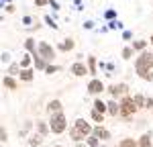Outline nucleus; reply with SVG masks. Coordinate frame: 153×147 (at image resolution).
I'll return each instance as SVG.
<instances>
[{
	"label": "nucleus",
	"instance_id": "nucleus-1",
	"mask_svg": "<svg viewBox=\"0 0 153 147\" xmlns=\"http://www.w3.org/2000/svg\"><path fill=\"white\" fill-rule=\"evenodd\" d=\"M135 70L139 74V78L143 80H153V53L143 51L135 61Z\"/></svg>",
	"mask_w": 153,
	"mask_h": 147
},
{
	"label": "nucleus",
	"instance_id": "nucleus-2",
	"mask_svg": "<svg viewBox=\"0 0 153 147\" xmlns=\"http://www.w3.org/2000/svg\"><path fill=\"white\" fill-rule=\"evenodd\" d=\"M92 127H90V122H86L84 119H78V121L74 122V127H71L70 131V137L78 143V141H82V139H88V135H92Z\"/></svg>",
	"mask_w": 153,
	"mask_h": 147
},
{
	"label": "nucleus",
	"instance_id": "nucleus-3",
	"mask_svg": "<svg viewBox=\"0 0 153 147\" xmlns=\"http://www.w3.org/2000/svg\"><path fill=\"white\" fill-rule=\"evenodd\" d=\"M65 129H68L65 114H63V112H55V114H51V119H49V131L55 133V135H61Z\"/></svg>",
	"mask_w": 153,
	"mask_h": 147
},
{
	"label": "nucleus",
	"instance_id": "nucleus-4",
	"mask_svg": "<svg viewBox=\"0 0 153 147\" xmlns=\"http://www.w3.org/2000/svg\"><path fill=\"white\" fill-rule=\"evenodd\" d=\"M118 104H120V117H131V114H135V110H137L135 98H131V96H125Z\"/></svg>",
	"mask_w": 153,
	"mask_h": 147
},
{
	"label": "nucleus",
	"instance_id": "nucleus-5",
	"mask_svg": "<svg viewBox=\"0 0 153 147\" xmlns=\"http://www.w3.org/2000/svg\"><path fill=\"white\" fill-rule=\"evenodd\" d=\"M37 55H41L45 61H51L53 57H55V49L51 47L49 43H45V41H41L39 45H37Z\"/></svg>",
	"mask_w": 153,
	"mask_h": 147
},
{
	"label": "nucleus",
	"instance_id": "nucleus-6",
	"mask_svg": "<svg viewBox=\"0 0 153 147\" xmlns=\"http://www.w3.org/2000/svg\"><path fill=\"white\" fill-rule=\"evenodd\" d=\"M127 90H129V88H127V84H114V86H110V88H108V92H110V94H112V98H117V96H123V94H127Z\"/></svg>",
	"mask_w": 153,
	"mask_h": 147
},
{
	"label": "nucleus",
	"instance_id": "nucleus-7",
	"mask_svg": "<svg viewBox=\"0 0 153 147\" xmlns=\"http://www.w3.org/2000/svg\"><path fill=\"white\" fill-rule=\"evenodd\" d=\"M88 92H90V94H100V92H104V84H102L100 80H92V82L88 84Z\"/></svg>",
	"mask_w": 153,
	"mask_h": 147
},
{
	"label": "nucleus",
	"instance_id": "nucleus-8",
	"mask_svg": "<svg viewBox=\"0 0 153 147\" xmlns=\"http://www.w3.org/2000/svg\"><path fill=\"white\" fill-rule=\"evenodd\" d=\"M70 72L74 74V76H86V74H88V68L84 65L82 61H78V63H74V65H71Z\"/></svg>",
	"mask_w": 153,
	"mask_h": 147
},
{
	"label": "nucleus",
	"instance_id": "nucleus-9",
	"mask_svg": "<svg viewBox=\"0 0 153 147\" xmlns=\"http://www.w3.org/2000/svg\"><path fill=\"white\" fill-rule=\"evenodd\" d=\"M47 112L49 114H55V112H61V102L59 100H51L47 106Z\"/></svg>",
	"mask_w": 153,
	"mask_h": 147
},
{
	"label": "nucleus",
	"instance_id": "nucleus-10",
	"mask_svg": "<svg viewBox=\"0 0 153 147\" xmlns=\"http://www.w3.org/2000/svg\"><path fill=\"white\" fill-rule=\"evenodd\" d=\"M92 135H96L98 139H108V137H110V133L106 131L104 127H100V125H98V127H96L94 131H92Z\"/></svg>",
	"mask_w": 153,
	"mask_h": 147
},
{
	"label": "nucleus",
	"instance_id": "nucleus-11",
	"mask_svg": "<svg viewBox=\"0 0 153 147\" xmlns=\"http://www.w3.org/2000/svg\"><path fill=\"white\" fill-rule=\"evenodd\" d=\"M108 112H110L112 117L120 114V104H117V100H110V102H108Z\"/></svg>",
	"mask_w": 153,
	"mask_h": 147
},
{
	"label": "nucleus",
	"instance_id": "nucleus-12",
	"mask_svg": "<svg viewBox=\"0 0 153 147\" xmlns=\"http://www.w3.org/2000/svg\"><path fill=\"white\" fill-rule=\"evenodd\" d=\"M2 84L6 86V88H8V90H16V88H19V84H16V82H14V80H12L10 76H6V78H4V80H2Z\"/></svg>",
	"mask_w": 153,
	"mask_h": 147
},
{
	"label": "nucleus",
	"instance_id": "nucleus-13",
	"mask_svg": "<svg viewBox=\"0 0 153 147\" xmlns=\"http://www.w3.org/2000/svg\"><path fill=\"white\" fill-rule=\"evenodd\" d=\"M19 78H21V80H25V82H31V80H33V72L25 68V70H21V74H19Z\"/></svg>",
	"mask_w": 153,
	"mask_h": 147
},
{
	"label": "nucleus",
	"instance_id": "nucleus-14",
	"mask_svg": "<svg viewBox=\"0 0 153 147\" xmlns=\"http://www.w3.org/2000/svg\"><path fill=\"white\" fill-rule=\"evenodd\" d=\"M41 141H43V135H31L29 137V145H33V147L41 145Z\"/></svg>",
	"mask_w": 153,
	"mask_h": 147
},
{
	"label": "nucleus",
	"instance_id": "nucleus-15",
	"mask_svg": "<svg viewBox=\"0 0 153 147\" xmlns=\"http://www.w3.org/2000/svg\"><path fill=\"white\" fill-rule=\"evenodd\" d=\"M59 49H61V51H70V49H74V41H71V39L61 41V43H59Z\"/></svg>",
	"mask_w": 153,
	"mask_h": 147
},
{
	"label": "nucleus",
	"instance_id": "nucleus-16",
	"mask_svg": "<svg viewBox=\"0 0 153 147\" xmlns=\"http://www.w3.org/2000/svg\"><path fill=\"white\" fill-rule=\"evenodd\" d=\"M25 47H27V51H31L33 55H37V47H35V41L33 39H27L25 41Z\"/></svg>",
	"mask_w": 153,
	"mask_h": 147
},
{
	"label": "nucleus",
	"instance_id": "nucleus-17",
	"mask_svg": "<svg viewBox=\"0 0 153 147\" xmlns=\"http://www.w3.org/2000/svg\"><path fill=\"white\" fill-rule=\"evenodd\" d=\"M139 147H151V135H143L139 139Z\"/></svg>",
	"mask_w": 153,
	"mask_h": 147
},
{
	"label": "nucleus",
	"instance_id": "nucleus-18",
	"mask_svg": "<svg viewBox=\"0 0 153 147\" xmlns=\"http://www.w3.org/2000/svg\"><path fill=\"white\" fill-rule=\"evenodd\" d=\"M35 57V68H39V70H45L47 65H45V59L41 57V55H33Z\"/></svg>",
	"mask_w": 153,
	"mask_h": 147
},
{
	"label": "nucleus",
	"instance_id": "nucleus-19",
	"mask_svg": "<svg viewBox=\"0 0 153 147\" xmlns=\"http://www.w3.org/2000/svg\"><path fill=\"white\" fill-rule=\"evenodd\" d=\"M94 108L100 110V112H106V110H108V104H104L102 100H94Z\"/></svg>",
	"mask_w": 153,
	"mask_h": 147
},
{
	"label": "nucleus",
	"instance_id": "nucleus-20",
	"mask_svg": "<svg viewBox=\"0 0 153 147\" xmlns=\"http://www.w3.org/2000/svg\"><path fill=\"white\" fill-rule=\"evenodd\" d=\"M92 119H94V121L96 122H102V121H104V112H100V110H92Z\"/></svg>",
	"mask_w": 153,
	"mask_h": 147
},
{
	"label": "nucleus",
	"instance_id": "nucleus-21",
	"mask_svg": "<svg viewBox=\"0 0 153 147\" xmlns=\"http://www.w3.org/2000/svg\"><path fill=\"white\" fill-rule=\"evenodd\" d=\"M118 147H139V145H137V143H135L133 139H123V141H120V145H118Z\"/></svg>",
	"mask_w": 153,
	"mask_h": 147
},
{
	"label": "nucleus",
	"instance_id": "nucleus-22",
	"mask_svg": "<svg viewBox=\"0 0 153 147\" xmlns=\"http://www.w3.org/2000/svg\"><path fill=\"white\" fill-rule=\"evenodd\" d=\"M133 98H135V104H137V108H143V104L147 102V100H145L141 94H137V96H133Z\"/></svg>",
	"mask_w": 153,
	"mask_h": 147
},
{
	"label": "nucleus",
	"instance_id": "nucleus-23",
	"mask_svg": "<svg viewBox=\"0 0 153 147\" xmlns=\"http://www.w3.org/2000/svg\"><path fill=\"white\" fill-rule=\"evenodd\" d=\"M98 143H100V141H98L96 135H90V137H88V145L90 147H98Z\"/></svg>",
	"mask_w": 153,
	"mask_h": 147
},
{
	"label": "nucleus",
	"instance_id": "nucleus-24",
	"mask_svg": "<svg viewBox=\"0 0 153 147\" xmlns=\"http://www.w3.org/2000/svg\"><path fill=\"white\" fill-rule=\"evenodd\" d=\"M145 47H147V41H135V43H133V49H139V51H143Z\"/></svg>",
	"mask_w": 153,
	"mask_h": 147
},
{
	"label": "nucleus",
	"instance_id": "nucleus-25",
	"mask_svg": "<svg viewBox=\"0 0 153 147\" xmlns=\"http://www.w3.org/2000/svg\"><path fill=\"white\" fill-rule=\"evenodd\" d=\"M88 68H90V74H96V57L88 59Z\"/></svg>",
	"mask_w": 153,
	"mask_h": 147
},
{
	"label": "nucleus",
	"instance_id": "nucleus-26",
	"mask_svg": "<svg viewBox=\"0 0 153 147\" xmlns=\"http://www.w3.org/2000/svg\"><path fill=\"white\" fill-rule=\"evenodd\" d=\"M131 55H133V49H131V47L123 49V57H125V59H131Z\"/></svg>",
	"mask_w": 153,
	"mask_h": 147
},
{
	"label": "nucleus",
	"instance_id": "nucleus-27",
	"mask_svg": "<svg viewBox=\"0 0 153 147\" xmlns=\"http://www.w3.org/2000/svg\"><path fill=\"white\" fill-rule=\"evenodd\" d=\"M21 65H23V68H29V65H31V55H25L23 59H21Z\"/></svg>",
	"mask_w": 153,
	"mask_h": 147
},
{
	"label": "nucleus",
	"instance_id": "nucleus-28",
	"mask_svg": "<svg viewBox=\"0 0 153 147\" xmlns=\"http://www.w3.org/2000/svg\"><path fill=\"white\" fill-rule=\"evenodd\" d=\"M37 127H39V133H41V135L47 133V127H45V122H37Z\"/></svg>",
	"mask_w": 153,
	"mask_h": 147
},
{
	"label": "nucleus",
	"instance_id": "nucleus-29",
	"mask_svg": "<svg viewBox=\"0 0 153 147\" xmlns=\"http://www.w3.org/2000/svg\"><path fill=\"white\" fill-rule=\"evenodd\" d=\"M104 16L108 19V21H112V19L117 16V12H114V10H106V12H104Z\"/></svg>",
	"mask_w": 153,
	"mask_h": 147
},
{
	"label": "nucleus",
	"instance_id": "nucleus-30",
	"mask_svg": "<svg viewBox=\"0 0 153 147\" xmlns=\"http://www.w3.org/2000/svg\"><path fill=\"white\" fill-rule=\"evenodd\" d=\"M49 2H51V0H35V4H37V6H47Z\"/></svg>",
	"mask_w": 153,
	"mask_h": 147
},
{
	"label": "nucleus",
	"instance_id": "nucleus-31",
	"mask_svg": "<svg viewBox=\"0 0 153 147\" xmlns=\"http://www.w3.org/2000/svg\"><path fill=\"white\" fill-rule=\"evenodd\" d=\"M55 70H57L55 65H47V68H45V72H47V74H53V72H55Z\"/></svg>",
	"mask_w": 153,
	"mask_h": 147
},
{
	"label": "nucleus",
	"instance_id": "nucleus-32",
	"mask_svg": "<svg viewBox=\"0 0 153 147\" xmlns=\"http://www.w3.org/2000/svg\"><path fill=\"white\" fill-rule=\"evenodd\" d=\"M45 21H47V24H49V27H53V29L57 27V24H55V23H53V21H51V16H45Z\"/></svg>",
	"mask_w": 153,
	"mask_h": 147
},
{
	"label": "nucleus",
	"instance_id": "nucleus-33",
	"mask_svg": "<svg viewBox=\"0 0 153 147\" xmlns=\"http://www.w3.org/2000/svg\"><path fill=\"white\" fill-rule=\"evenodd\" d=\"M145 106H147V108H153V98H147V102H145Z\"/></svg>",
	"mask_w": 153,
	"mask_h": 147
},
{
	"label": "nucleus",
	"instance_id": "nucleus-34",
	"mask_svg": "<svg viewBox=\"0 0 153 147\" xmlns=\"http://www.w3.org/2000/svg\"><path fill=\"white\" fill-rule=\"evenodd\" d=\"M0 139H2V141H6V131H4V129L0 131Z\"/></svg>",
	"mask_w": 153,
	"mask_h": 147
},
{
	"label": "nucleus",
	"instance_id": "nucleus-35",
	"mask_svg": "<svg viewBox=\"0 0 153 147\" xmlns=\"http://www.w3.org/2000/svg\"><path fill=\"white\" fill-rule=\"evenodd\" d=\"M16 70H19V65H16V63H12V65H10V74H14Z\"/></svg>",
	"mask_w": 153,
	"mask_h": 147
},
{
	"label": "nucleus",
	"instance_id": "nucleus-36",
	"mask_svg": "<svg viewBox=\"0 0 153 147\" xmlns=\"http://www.w3.org/2000/svg\"><path fill=\"white\" fill-rule=\"evenodd\" d=\"M78 147H86V145H82V143H80V141H78Z\"/></svg>",
	"mask_w": 153,
	"mask_h": 147
},
{
	"label": "nucleus",
	"instance_id": "nucleus-37",
	"mask_svg": "<svg viewBox=\"0 0 153 147\" xmlns=\"http://www.w3.org/2000/svg\"><path fill=\"white\" fill-rule=\"evenodd\" d=\"M149 43H153V35H151V41H149Z\"/></svg>",
	"mask_w": 153,
	"mask_h": 147
},
{
	"label": "nucleus",
	"instance_id": "nucleus-38",
	"mask_svg": "<svg viewBox=\"0 0 153 147\" xmlns=\"http://www.w3.org/2000/svg\"><path fill=\"white\" fill-rule=\"evenodd\" d=\"M55 147H61V145H55Z\"/></svg>",
	"mask_w": 153,
	"mask_h": 147
}]
</instances>
